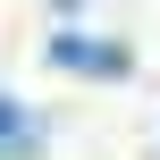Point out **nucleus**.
Returning a JSON list of instances; mask_svg holds the SVG:
<instances>
[{
    "label": "nucleus",
    "mask_w": 160,
    "mask_h": 160,
    "mask_svg": "<svg viewBox=\"0 0 160 160\" xmlns=\"http://www.w3.org/2000/svg\"><path fill=\"white\" fill-rule=\"evenodd\" d=\"M51 59L76 68V76H127V68H135L118 42H84V34H51Z\"/></svg>",
    "instance_id": "obj_1"
},
{
    "label": "nucleus",
    "mask_w": 160,
    "mask_h": 160,
    "mask_svg": "<svg viewBox=\"0 0 160 160\" xmlns=\"http://www.w3.org/2000/svg\"><path fill=\"white\" fill-rule=\"evenodd\" d=\"M34 143H42V127L17 110V93H0V160H34Z\"/></svg>",
    "instance_id": "obj_2"
},
{
    "label": "nucleus",
    "mask_w": 160,
    "mask_h": 160,
    "mask_svg": "<svg viewBox=\"0 0 160 160\" xmlns=\"http://www.w3.org/2000/svg\"><path fill=\"white\" fill-rule=\"evenodd\" d=\"M59 8H84V0H59Z\"/></svg>",
    "instance_id": "obj_3"
}]
</instances>
